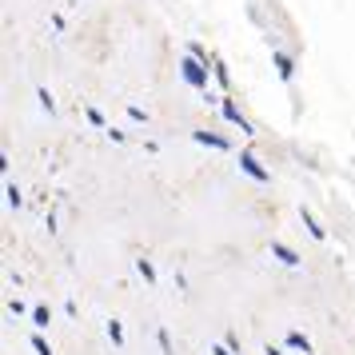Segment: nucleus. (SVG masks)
Wrapping results in <instances>:
<instances>
[{
    "label": "nucleus",
    "instance_id": "nucleus-7",
    "mask_svg": "<svg viewBox=\"0 0 355 355\" xmlns=\"http://www.w3.org/2000/svg\"><path fill=\"white\" fill-rule=\"evenodd\" d=\"M300 220H304V227H307V236H311V240H323V236H327V232L320 227V220L311 216V208H300Z\"/></svg>",
    "mask_w": 355,
    "mask_h": 355
},
{
    "label": "nucleus",
    "instance_id": "nucleus-9",
    "mask_svg": "<svg viewBox=\"0 0 355 355\" xmlns=\"http://www.w3.org/2000/svg\"><path fill=\"white\" fill-rule=\"evenodd\" d=\"M33 323H36V327H40V331H44V327H49V323H52V311H49V307H44V304H40V307H33Z\"/></svg>",
    "mask_w": 355,
    "mask_h": 355
},
{
    "label": "nucleus",
    "instance_id": "nucleus-10",
    "mask_svg": "<svg viewBox=\"0 0 355 355\" xmlns=\"http://www.w3.org/2000/svg\"><path fill=\"white\" fill-rule=\"evenodd\" d=\"M136 272L144 275V284H156V268H152V259H136Z\"/></svg>",
    "mask_w": 355,
    "mask_h": 355
},
{
    "label": "nucleus",
    "instance_id": "nucleus-12",
    "mask_svg": "<svg viewBox=\"0 0 355 355\" xmlns=\"http://www.w3.org/2000/svg\"><path fill=\"white\" fill-rule=\"evenodd\" d=\"M108 339H112L116 347H124V327H120V320H108Z\"/></svg>",
    "mask_w": 355,
    "mask_h": 355
},
{
    "label": "nucleus",
    "instance_id": "nucleus-15",
    "mask_svg": "<svg viewBox=\"0 0 355 355\" xmlns=\"http://www.w3.org/2000/svg\"><path fill=\"white\" fill-rule=\"evenodd\" d=\"M211 76H216V80L224 84V88H227V84H232V76H227V68L220 64V60H216V64H211Z\"/></svg>",
    "mask_w": 355,
    "mask_h": 355
},
{
    "label": "nucleus",
    "instance_id": "nucleus-18",
    "mask_svg": "<svg viewBox=\"0 0 355 355\" xmlns=\"http://www.w3.org/2000/svg\"><path fill=\"white\" fill-rule=\"evenodd\" d=\"M88 120H92V124H96V128H104V132H108V120H104V116H100L96 108H88Z\"/></svg>",
    "mask_w": 355,
    "mask_h": 355
},
{
    "label": "nucleus",
    "instance_id": "nucleus-8",
    "mask_svg": "<svg viewBox=\"0 0 355 355\" xmlns=\"http://www.w3.org/2000/svg\"><path fill=\"white\" fill-rule=\"evenodd\" d=\"M288 347H295V352H304V355L315 352V347H311V339H307L304 331H288Z\"/></svg>",
    "mask_w": 355,
    "mask_h": 355
},
{
    "label": "nucleus",
    "instance_id": "nucleus-5",
    "mask_svg": "<svg viewBox=\"0 0 355 355\" xmlns=\"http://www.w3.org/2000/svg\"><path fill=\"white\" fill-rule=\"evenodd\" d=\"M272 64H275V72H279V80H284V84H288L291 76H295V60H291L288 52L272 49Z\"/></svg>",
    "mask_w": 355,
    "mask_h": 355
},
{
    "label": "nucleus",
    "instance_id": "nucleus-16",
    "mask_svg": "<svg viewBox=\"0 0 355 355\" xmlns=\"http://www.w3.org/2000/svg\"><path fill=\"white\" fill-rule=\"evenodd\" d=\"M156 339H160V352H164V355H176V352H172V336H168L164 327H160V336H156Z\"/></svg>",
    "mask_w": 355,
    "mask_h": 355
},
{
    "label": "nucleus",
    "instance_id": "nucleus-20",
    "mask_svg": "<svg viewBox=\"0 0 355 355\" xmlns=\"http://www.w3.org/2000/svg\"><path fill=\"white\" fill-rule=\"evenodd\" d=\"M211 355H232V347H227V343H216V347H211Z\"/></svg>",
    "mask_w": 355,
    "mask_h": 355
},
{
    "label": "nucleus",
    "instance_id": "nucleus-13",
    "mask_svg": "<svg viewBox=\"0 0 355 355\" xmlns=\"http://www.w3.org/2000/svg\"><path fill=\"white\" fill-rule=\"evenodd\" d=\"M188 56H196V60H204V64H216V56H211V52L204 49V44H192V49H188Z\"/></svg>",
    "mask_w": 355,
    "mask_h": 355
},
{
    "label": "nucleus",
    "instance_id": "nucleus-11",
    "mask_svg": "<svg viewBox=\"0 0 355 355\" xmlns=\"http://www.w3.org/2000/svg\"><path fill=\"white\" fill-rule=\"evenodd\" d=\"M36 100H40V108H44V112H56V100H52V92H49V88H36Z\"/></svg>",
    "mask_w": 355,
    "mask_h": 355
},
{
    "label": "nucleus",
    "instance_id": "nucleus-1",
    "mask_svg": "<svg viewBox=\"0 0 355 355\" xmlns=\"http://www.w3.org/2000/svg\"><path fill=\"white\" fill-rule=\"evenodd\" d=\"M180 76L192 84V88L208 92V64H204V60H196V56H184V60H180Z\"/></svg>",
    "mask_w": 355,
    "mask_h": 355
},
{
    "label": "nucleus",
    "instance_id": "nucleus-17",
    "mask_svg": "<svg viewBox=\"0 0 355 355\" xmlns=\"http://www.w3.org/2000/svg\"><path fill=\"white\" fill-rule=\"evenodd\" d=\"M33 352H36V355H52V347H49L40 336H33Z\"/></svg>",
    "mask_w": 355,
    "mask_h": 355
},
{
    "label": "nucleus",
    "instance_id": "nucleus-4",
    "mask_svg": "<svg viewBox=\"0 0 355 355\" xmlns=\"http://www.w3.org/2000/svg\"><path fill=\"white\" fill-rule=\"evenodd\" d=\"M192 140H196V144H204V148H220V152H232V140H227V136H216V132H208V128H196V132H192Z\"/></svg>",
    "mask_w": 355,
    "mask_h": 355
},
{
    "label": "nucleus",
    "instance_id": "nucleus-3",
    "mask_svg": "<svg viewBox=\"0 0 355 355\" xmlns=\"http://www.w3.org/2000/svg\"><path fill=\"white\" fill-rule=\"evenodd\" d=\"M240 172H248L256 184H268V180H272V172H268V168H263L252 152H240Z\"/></svg>",
    "mask_w": 355,
    "mask_h": 355
},
{
    "label": "nucleus",
    "instance_id": "nucleus-14",
    "mask_svg": "<svg viewBox=\"0 0 355 355\" xmlns=\"http://www.w3.org/2000/svg\"><path fill=\"white\" fill-rule=\"evenodd\" d=\"M4 196H8V208H20V204H24V196H20L17 184H8V188H4Z\"/></svg>",
    "mask_w": 355,
    "mask_h": 355
},
{
    "label": "nucleus",
    "instance_id": "nucleus-6",
    "mask_svg": "<svg viewBox=\"0 0 355 355\" xmlns=\"http://www.w3.org/2000/svg\"><path fill=\"white\" fill-rule=\"evenodd\" d=\"M272 256L279 259V263H288V268H300V263H304V259L295 256V252H291L288 243H279V240H272Z\"/></svg>",
    "mask_w": 355,
    "mask_h": 355
},
{
    "label": "nucleus",
    "instance_id": "nucleus-19",
    "mask_svg": "<svg viewBox=\"0 0 355 355\" xmlns=\"http://www.w3.org/2000/svg\"><path fill=\"white\" fill-rule=\"evenodd\" d=\"M128 116H132V120H144V124H148V112H144V108H136V104H128Z\"/></svg>",
    "mask_w": 355,
    "mask_h": 355
},
{
    "label": "nucleus",
    "instance_id": "nucleus-2",
    "mask_svg": "<svg viewBox=\"0 0 355 355\" xmlns=\"http://www.w3.org/2000/svg\"><path fill=\"white\" fill-rule=\"evenodd\" d=\"M220 112L227 116V124H236V128H240V136H252V124H248V116L240 112V108H236V100H220Z\"/></svg>",
    "mask_w": 355,
    "mask_h": 355
}]
</instances>
